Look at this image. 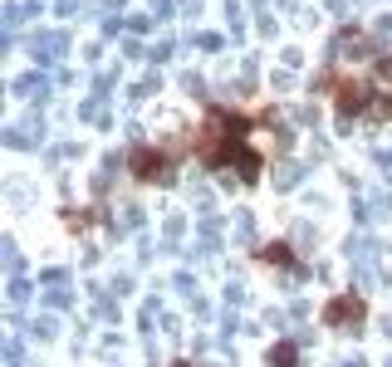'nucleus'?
Listing matches in <instances>:
<instances>
[]
</instances>
